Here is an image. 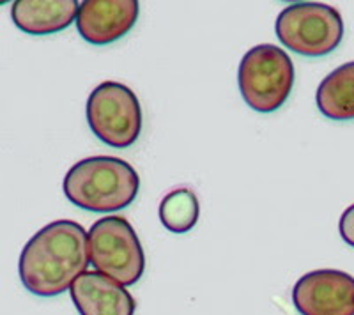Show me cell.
Instances as JSON below:
<instances>
[{
    "instance_id": "9c48e42d",
    "label": "cell",
    "mask_w": 354,
    "mask_h": 315,
    "mask_svg": "<svg viewBox=\"0 0 354 315\" xmlns=\"http://www.w3.org/2000/svg\"><path fill=\"white\" fill-rule=\"evenodd\" d=\"M69 292L80 315H133L137 308L128 289L100 271H85Z\"/></svg>"
},
{
    "instance_id": "6da1fadb",
    "label": "cell",
    "mask_w": 354,
    "mask_h": 315,
    "mask_svg": "<svg viewBox=\"0 0 354 315\" xmlns=\"http://www.w3.org/2000/svg\"><path fill=\"white\" fill-rule=\"evenodd\" d=\"M88 264V232L77 222L57 220L28 239L20 255L18 273L28 292L53 298L69 291Z\"/></svg>"
},
{
    "instance_id": "52a82bcc",
    "label": "cell",
    "mask_w": 354,
    "mask_h": 315,
    "mask_svg": "<svg viewBox=\"0 0 354 315\" xmlns=\"http://www.w3.org/2000/svg\"><path fill=\"white\" fill-rule=\"evenodd\" d=\"M292 303L301 315H354V276L338 269L310 271L294 285Z\"/></svg>"
},
{
    "instance_id": "3957f363",
    "label": "cell",
    "mask_w": 354,
    "mask_h": 315,
    "mask_svg": "<svg viewBox=\"0 0 354 315\" xmlns=\"http://www.w3.org/2000/svg\"><path fill=\"white\" fill-rule=\"evenodd\" d=\"M238 84L250 108L271 113L287 102L292 90L294 64L282 48L257 45L250 48L239 62Z\"/></svg>"
},
{
    "instance_id": "7a4b0ae2",
    "label": "cell",
    "mask_w": 354,
    "mask_h": 315,
    "mask_svg": "<svg viewBox=\"0 0 354 315\" xmlns=\"http://www.w3.org/2000/svg\"><path fill=\"white\" fill-rule=\"evenodd\" d=\"M62 188L73 206L91 213H113L133 204L140 190V178L121 158L93 156L68 170Z\"/></svg>"
},
{
    "instance_id": "8fae6325",
    "label": "cell",
    "mask_w": 354,
    "mask_h": 315,
    "mask_svg": "<svg viewBox=\"0 0 354 315\" xmlns=\"http://www.w3.org/2000/svg\"><path fill=\"white\" fill-rule=\"evenodd\" d=\"M315 103L331 121H354V61L331 71L319 84Z\"/></svg>"
},
{
    "instance_id": "ba28073f",
    "label": "cell",
    "mask_w": 354,
    "mask_h": 315,
    "mask_svg": "<svg viewBox=\"0 0 354 315\" xmlns=\"http://www.w3.org/2000/svg\"><path fill=\"white\" fill-rule=\"evenodd\" d=\"M137 0H85L78 9V34L96 46L119 41L137 23Z\"/></svg>"
},
{
    "instance_id": "4fadbf2b",
    "label": "cell",
    "mask_w": 354,
    "mask_h": 315,
    "mask_svg": "<svg viewBox=\"0 0 354 315\" xmlns=\"http://www.w3.org/2000/svg\"><path fill=\"white\" fill-rule=\"evenodd\" d=\"M338 232H340V238L354 248V204L347 207L346 211L340 216V222H338Z\"/></svg>"
},
{
    "instance_id": "8992f818",
    "label": "cell",
    "mask_w": 354,
    "mask_h": 315,
    "mask_svg": "<svg viewBox=\"0 0 354 315\" xmlns=\"http://www.w3.org/2000/svg\"><path fill=\"white\" fill-rule=\"evenodd\" d=\"M87 122L94 137L115 149L131 147L142 133L137 94L119 82H103L87 99Z\"/></svg>"
},
{
    "instance_id": "7c38bea8",
    "label": "cell",
    "mask_w": 354,
    "mask_h": 315,
    "mask_svg": "<svg viewBox=\"0 0 354 315\" xmlns=\"http://www.w3.org/2000/svg\"><path fill=\"white\" fill-rule=\"evenodd\" d=\"M160 222L174 234H186L197 225L201 216V204L194 190L176 188L160 202Z\"/></svg>"
},
{
    "instance_id": "30bf717a",
    "label": "cell",
    "mask_w": 354,
    "mask_h": 315,
    "mask_svg": "<svg viewBox=\"0 0 354 315\" xmlns=\"http://www.w3.org/2000/svg\"><path fill=\"white\" fill-rule=\"evenodd\" d=\"M77 0H17L11 8L15 25L30 36L61 32L77 21Z\"/></svg>"
},
{
    "instance_id": "5b68a950",
    "label": "cell",
    "mask_w": 354,
    "mask_h": 315,
    "mask_svg": "<svg viewBox=\"0 0 354 315\" xmlns=\"http://www.w3.org/2000/svg\"><path fill=\"white\" fill-rule=\"evenodd\" d=\"M88 255L96 271L121 285H135L145 271L142 242L124 216L110 214L88 229Z\"/></svg>"
},
{
    "instance_id": "277c9868",
    "label": "cell",
    "mask_w": 354,
    "mask_h": 315,
    "mask_svg": "<svg viewBox=\"0 0 354 315\" xmlns=\"http://www.w3.org/2000/svg\"><path fill=\"white\" fill-rule=\"evenodd\" d=\"M274 30L290 52L303 57H324L342 43L344 20L333 6L296 2L278 15Z\"/></svg>"
}]
</instances>
